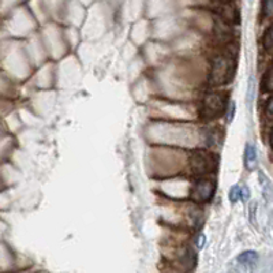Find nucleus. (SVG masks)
Returning a JSON list of instances; mask_svg holds the SVG:
<instances>
[{
  "label": "nucleus",
  "mask_w": 273,
  "mask_h": 273,
  "mask_svg": "<svg viewBox=\"0 0 273 273\" xmlns=\"http://www.w3.org/2000/svg\"><path fill=\"white\" fill-rule=\"evenodd\" d=\"M236 70V58L232 50L223 51L212 60L209 83L212 86H224L234 79Z\"/></svg>",
  "instance_id": "1"
},
{
  "label": "nucleus",
  "mask_w": 273,
  "mask_h": 273,
  "mask_svg": "<svg viewBox=\"0 0 273 273\" xmlns=\"http://www.w3.org/2000/svg\"><path fill=\"white\" fill-rule=\"evenodd\" d=\"M228 95L225 92H209L203 96L199 105V118L202 120L217 119L225 112Z\"/></svg>",
  "instance_id": "2"
},
{
  "label": "nucleus",
  "mask_w": 273,
  "mask_h": 273,
  "mask_svg": "<svg viewBox=\"0 0 273 273\" xmlns=\"http://www.w3.org/2000/svg\"><path fill=\"white\" fill-rule=\"evenodd\" d=\"M191 174L199 178H207V175L216 172L219 167V156L208 150H194L189 158Z\"/></svg>",
  "instance_id": "3"
},
{
  "label": "nucleus",
  "mask_w": 273,
  "mask_h": 273,
  "mask_svg": "<svg viewBox=\"0 0 273 273\" xmlns=\"http://www.w3.org/2000/svg\"><path fill=\"white\" fill-rule=\"evenodd\" d=\"M216 191V182L209 178H199L193 185L190 191V198L198 203L209 202Z\"/></svg>",
  "instance_id": "4"
},
{
  "label": "nucleus",
  "mask_w": 273,
  "mask_h": 273,
  "mask_svg": "<svg viewBox=\"0 0 273 273\" xmlns=\"http://www.w3.org/2000/svg\"><path fill=\"white\" fill-rule=\"evenodd\" d=\"M216 13L219 14V19L228 24V25H234V24H239V11L232 3H221L217 6Z\"/></svg>",
  "instance_id": "5"
},
{
  "label": "nucleus",
  "mask_w": 273,
  "mask_h": 273,
  "mask_svg": "<svg viewBox=\"0 0 273 273\" xmlns=\"http://www.w3.org/2000/svg\"><path fill=\"white\" fill-rule=\"evenodd\" d=\"M256 163H257L256 146L252 145V144H247V145H246V149H244V167H246L248 171H252L254 170Z\"/></svg>",
  "instance_id": "6"
},
{
  "label": "nucleus",
  "mask_w": 273,
  "mask_h": 273,
  "mask_svg": "<svg viewBox=\"0 0 273 273\" xmlns=\"http://www.w3.org/2000/svg\"><path fill=\"white\" fill-rule=\"evenodd\" d=\"M236 260H238V262H239V264L247 265V266H250V265H254L257 261H258V254H257L254 250H247V252L240 253Z\"/></svg>",
  "instance_id": "7"
},
{
  "label": "nucleus",
  "mask_w": 273,
  "mask_h": 273,
  "mask_svg": "<svg viewBox=\"0 0 273 273\" xmlns=\"http://www.w3.org/2000/svg\"><path fill=\"white\" fill-rule=\"evenodd\" d=\"M262 44L266 51L273 50V24L269 26L268 29L265 30L264 38H262Z\"/></svg>",
  "instance_id": "8"
},
{
  "label": "nucleus",
  "mask_w": 273,
  "mask_h": 273,
  "mask_svg": "<svg viewBox=\"0 0 273 273\" xmlns=\"http://www.w3.org/2000/svg\"><path fill=\"white\" fill-rule=\"evenodd\" d=\"M262 87H264L265 92H273V67H270L268 73L265 74Z\"/></svg>",
  "instance_id": "9"
},
{
  "label": "nucleus",
  "mask_w": 273,
  "mask_h": 273,
  "mask_svg": "<svg viewBox=\"0 0 273 273\" xmlns=\"http://www.w3.org/2000/svg\"><path fill=\"white\" fill-rule=\"evenodd\" d=\"M240 199V187L238 185H234L230 190V201L231 203H236Z\"/></svg>",
  "instance_id": "10"
},
{
  "label": "nucleus",
  "mask_w": 273,
  "mask_h": 273,
  "mask_svg": "<svg viewBox=\"0 0 273 273\" xmlns=\"http://www.w3.org/2000/svg\"><path fill=\"white\" fill-rule=\"evenodd\" d=\"M262 15L266 18L273 15V2H264L262 3Z\"/></svg>",
  "instance_id": "11"
},
{
  "label": "nucleus",
  "mask_w": 273,
  "mask_h": 273,
  "mask_svg": "<svg viewBox=\"0 0 273 273\" xmlns=\"http://www.w3.org/2000/svg\"><path fill=\"white\" fill-rule=\"evenodd\" d=\"M250 198V190H248L247 187L243 186L240 189V199H243V201H247Z\"/></svg>",
  "instance_id": "12"
},
{
  "label": "nucleus",
  "mask_w": 273,
  "mask_h": 273,
  "mask_svg": "<svg viewBox=\"0 0 273 273\" xmlns=\"http://www.w3.org/2000/svg\"><path fill=\"white\" fill-rule=\"evenodd\" d=\"M266 111L270 116H273V99H270L268 101V105H266Z\"/></svg>",
  "instance_id": "13"
},
{
  "label": "nucleus",
  "mask_w": 273,
  "mask_h": 273,
  "mask_svg": "<svg viewBox=\"0 0 273 273\" xmlns=\"http://www.w3.org/2000/svg\"><path fill=\"white\" fill-rule=\"evenodd\" d=\"M270 145H272V148H273V128H272V131H270Z\"/></svg>",
  "instance_id": "14"
}]
</instances>
